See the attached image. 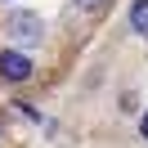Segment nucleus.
Returning a JSON list of instances; mask_svg holds the SVG:
<instances>
[{
  "label": "nucleus",
  "instance_id": "nucleus-1",
  "mask_svg": "<svg viewBox=\"0 0 148 148\" xmlns=\"http://www.w3.org/2000/svg\"><path fill=\"white\" fill-rule=\"evenodd\" d=\"M5 32H9V40H14V45L32 49V45H40V36H45V23H40L32 9H14L9 18H5Z\"/></svg>",
  "mask_w": 148,
  "mask_h": 148
},
{
  "label": "nucleus",
  "instance_id": "nucleus-2",
  "mask_svg": "<svg viewBox=\"0 0 148 148\" xmlns=\"http://www.w3.org/2000/svg\"><path fill=\"white\" fill-rule=\"evenodd\" d=\"M0 76H5V81H27V76H32L27 54H18V49H5V54H0Z\"/></svg>",
  "mask_w": 148,
  "mask_h": 148
},
{
  "label": "nucleus",
  "instance_id": "nucleus-3",
  "mask_svg": "<svg viewBox=\"0 0 148 148\" xmlns=\"http://www.w3.org/2000/svg\"><path fill=\"white\" fill-rule=\"evenodd\" d=\"M130 27H135L139 36H148V0H135V5H130Z\"/></svg>",
  "mask_w": 148,
  "mask_h": 148
},
{
  "label": "nucleus",
  "instance_id": "nucleus-4",
  "mask_svg": "<svg viewBox=\"0 0 148 148\" xmlns=\"http://www.w3.org/2000/svg\"><path fill=\"white\" fill-rule=\"evenodd\" d=\"M76 9H103V5H108V0H72Z\"/></svg>",
  "mask_w": 148,
  "mask_h": 148
},
{
  "label": "nucleus",
  "instance_id": "nucleus-5",
  "mask_svg": "<svg viewBox=\"0 0 148 148\" xmlns=\"http://www.w3.org/2000/svg\"><path fill=\"white\" fill-rule=\"evenodd\" d=\"M139 130H144V139H148V112H144V121H139Z\"/></svg>",
  "mask_w": 148,
  "mask_h": 148
}]
</instances>
